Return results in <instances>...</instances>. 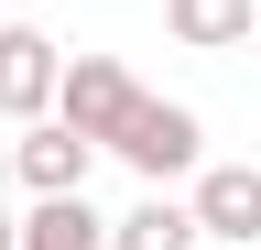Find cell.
<instances>
[{"label": "cell", "mask_w": 261, "mask_h": 250, "mask_svg": "<svg viewBox=\"0 0 261 250\" xmlns=\"http://www.w3.org/2000/svg\"><path fill=\"white\" fill-rule=\"evenodd\" d=\"M87 163H98V142H76L65 120H22V131H11V174L33 185V196H76Z\"/></svg>", "instance_id": "5b68a950"}, {"label": "cell", "mask_w": 261, "mask_h": 250, "mask_svg": "<svg viewBox=\"0 0 261 250\" xmlns=\"http://www.w3.org/2000/svg\"><path fill=\"white\" fill-rule=\"evenodd\" d=\"M98 152H120L142 185H174V174L207 163V131H196V109H174V98H130V109L109 120V142H98Z\"/></svg>", "instance_id": "6da1fadb"}, {"label": "cell", "mask_w": 261, "mask_h": 250, "mask_svg": "<svg viewBox=\"0 0 261 250\" xmlns=\"http://www.w3.org/2000/svg\"><path fill=\"white\" fill-rule=\"evenodd\" d=\"M0 185H11V142H0Z\"/></svg>", "instance_id": "30bf717a"}, {"label": "cell", "mask_w": 261, "mask_h": 250, "mask_svg": "<svg viewBox=\"0 0 261 250\" xmlns=\"http://www.w3.org/2000/svg\"><path fill=\"white\" fill-rule=\"evenodd\" d=\"M142 98V87H130V66L120 54H65L55 66V98H44V120H65V131L76 142H109V120Z\"/></svg>", "instance_id": "7a4b0ae2"}, {"label": "cell", "mask_w": 261, "mask_h": 250, "mask_svg": "<svg viewBox=\"0 0 261 250\" xmlns=\"http://www.w3.org/2000/svg\"><path fill=\"white\" fill-rule=\"evenodd\" d=\"M196 239H261V163H196Z\"/></svg>", "instance_id": "3957f363"}, {"label": "cell", "mask_w": 261, "mask_h": 250, "mask_svg": "<svg viewBox=\"0 0 261 250\" xmlns=\"http://www.w3.org/2000/svg\"><path fill=\"white\" fill-rule=\"evenodd\" d=\"M11 250H109V217L87 207V185L76 196H33V217L11 229Z\"/></svg>", "instance_id": "8992f818"}, {"label": "cell", "mask_w": 261, "mask_h": 250, "mask_svg": "<svg viewBox=\"0 0 261 250\" xmlns=\"http://www.w3.org/2000/svg\"><path fill=\"white\" fill-rule=\"evenodd\" d=\"M109 250H196V217H185V196H152L130 207V217H109Z\"/></svg>", "instance_id": "ba28073f"}, {"label": "cell", "mask_w": 261, "mask_h": 250, "mask_svg": "<svg viewBox=\"0 0 261 250\" xmlns=\"http://www.w3.org/2000/svg\"><path fill=\"white\" fill-rule=\"evenodd\" d=\"M163 22H174V44H196V54H228V44H250V0H163Z\"/></svg>", "instance_id": "52a82bcc"}, {"label": "cell", "mask_w": 261, "mask_h": 250, "mask_svg": "<svg viewBox=\"0 0 261 250\" xmlns=\"http://www.w3.org/2000/svg\"><path fill=\"white\" fill-rule=\"evenodd\" d=\"M55 33H33V22H0V120H44V98H55Z\"/></svg>", "instance_id": "277c9868"}, {"label": "cell", "mask_w": 261, "mask_h": 250, "mask_svg": "<svg viewBox=\"0 0 261 250\" xmlns=\"http://www.w3.org/2000/svg\"><path fill=\"white\" fill-rule=\"evenodd\" d=\"M11 229H22V217H11V207H0V250H11Z\"/></svg>", "instance_id": "9c48e42d"}]
</instances>
